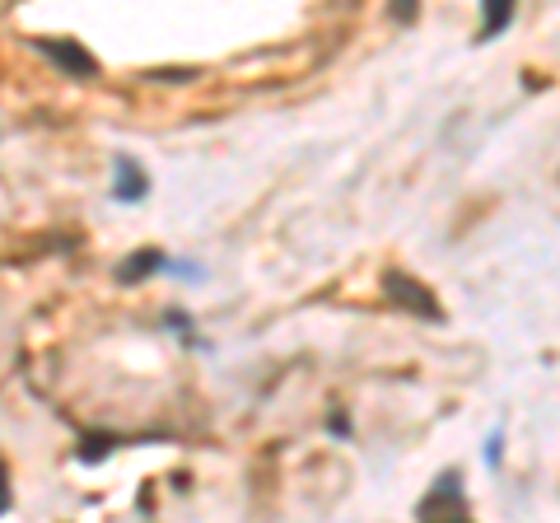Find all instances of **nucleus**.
<instances>
[{
	"label": "nucleus",
	"instance_id": "nucleus-1",
	"mask_svg": "<svg viewBox=\"0 0 560 523\" xmlns=\"http://www.w3.org/2000/svg\"><path fill=\"white\" fill-rule=\"evenodd\" d=\"M43 51H47V57L57 61V66H66L70 75H94V71H98V61L90 57V51H80L75 43H66V38H47Z\"/></svg>",
	"mask_w": 560,
	"mask_h": 523
},
{
	"label": "nucleus",
	"instance_id": "nucleus-2",
	"mask_svg": "<svg viewBox=\"0 0 560 523\" xmlns=\"http://www.w3.org/2000/svg\"><path fill=\"white\" fill-rule=\"evenodd\" d=\"M388 290L397 294V300H407V309H416V313H425V318H440V304H434V294L425 290V286H416L411 276H401V271H393L388 276Z\"/></svg>",
	"mask_w": 560,
	"mask_h": 523
},
{
	"label": "nucleus",
	"instance_id": "nucleus-3",
	"mask_svg": "<svg viewBox=\"0 0 560 523\" xmlns=\"http://www.w3.org/2000/svg\"><path fill=\"white\" fill-rule=\"evenodd\" d=\"M145 173H140L131 160H127V154H121V160H117V183H113V197L117 201H140V197H145Z\"/></svg>",
	"mask_w": 560,
	"mask_h": 523
},
{
	"label": "nucleus",
	"instance_id": "nucleus-4",
	"mask_svg": "<svg viewBox=\"0 0 560 523\" xmlns=\"http://www.w3.org/2000/svg\"><path fill=\"white\" fill-rule=\"evenodd\" d=\"M154 267H164V253H160V248H140V253H131V257L117 267V281H145Z\"/></svg>",
	"mask_w": 560,
	"mask_h": 523
},
{
	"label": "nucleus",
	"instance_id": "nucleus-5",
	"mask_svg": "<svg viewBox=\"0 0 560 523\" xmlns=\"http://www.w3.org/2000/svg\"><path fill=\"white\" fill-rule=\"evenodd\" d=\"M510 20H514V10L504 5V0H490V5H486V28H481V38H490V33H500Z\"/></svg>",
	"mask_w": 560,
	"mask_h": 523
},
{
	"label": "nucleus",
	"instance_id": "nucleus-6",
	"mask_svg": "<svg viewBox=\"0 0 560 523\" xmlns=\"http://www.w3.org/2000/svg\"><path fill=\"white\" fill-rule=\"evenodd\" d=\"M10 510V477H5V467H0V514Z\"/></svg>",
	"mask_w": 560,
	"mask_h": 523
},
{
	"label": "nucleus",
	"instance_id": "nucleus-7",
	"mask_svg": "<svg viewBox=\"0 0 560 523\" xmlns=\"http://www.w3.org/2000/svg\"><path fill=\"white\" fill-rule=\"evenodd\" d=\"M448 523H467V519H448Z\"/></svg>",
	"mask_w": 560,
	"mask_h": 523
}]
</instances>
